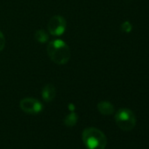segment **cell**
I'll list each match as a JSON object with an SVG mask.
<instances>
[{
	"mask_svg": "<svg viewBox=\"0 0 149 149\" xmlns=\"http://www.w3.org/2000/svg\"><path fill=\"white\" fill-rule=\"evenodd\" d=\"M47 51L49 58L58 65L66 64L71 56L69 47L61 40H54L48 43Z\"/></svg>",
	"mask_w": 149,
	"mask_h": 149,
	"instance_id": "6da1fadb",
	"label": "cell"
},
{
	"mask_svg": "<svg viewBox=\"0 0 149 149\" xmlns=\"http://www.w3.org/2000/svg\"><path fill=\"white\" fill-rule=\"evenodd\" d=\"M82 137L87 149H104L106 147V136L97 128L89 127L84 129Z\"/></svg>",
	"mask_w": 149,
	"mask_h": 149,
	"instance_id": "7a4b0ae2",
	"label": "cell"
},
{
	"mask_svg": "<svg viewBox=\"0 0 149 149\" xmlns=\"http://www.w3.org/2000/svg\"><path fill=\"white\" fill-rule=\"evenodd\" d=\"M117 125L123 131L132 130L136 125V117L133 111L128 108H121L115 114Z\"/></svg>",
	"mask_w": 149,
	"mask_h": 149,
	"instance_id": "3957f363",
	"label": "cell"
},
{
	"mask_svg": "<svg viewBox=\"0 0 149 149\" xmlns=\"http://www.w3.org/2000/svg\"><path fill=\"white\" fill-rule=\"evenodd\" d=\"M47 29L53 36L62 35L66 31V19L60 15L53 16L47 24Z\"/></svg>",
	"mask_w": 149,
	"mask_h": 149,
	"instance_id": "277c9868",
	"label": "cell"
},
{
	"mask_svg": "<svg viewBox=\"0 0 149 149\" xmlns=\"http://www.w3.org/2000/svg\"><path fill=\"white\" fill-rule=\"evenodd\" d=\"M19 106L24 112L28 114H38L43 110L42 104L39 100L32 97L22 99L19 103Z\"/></svg>",
	"mask_w": 149,
	"mask_h": 149,
	"instance_id": "5b68a950",
	"label": "cell"
},
{
	"mask_svg": "<svg viewBox=\"0 0 149 149\" xmlns=\"http://www.w3.org/2000/svg\"><path fill=\"white\" fill-rule=\"evenodd\" d=\"M56 96V90L53 84H47L43 87L41 91V97L47 103L52 102Z\"/></svg>",
	"mask_w": 149,
	"mask_h": 149,
	"instance_id": "8992f818",
	"label": "cell"
},
{
	"mask_svg": "<svg viewBox=\"0 0 149 149\" xmlns=\"http://www.w3.org/2000/svg\"><path fill=\"white\" fill-rule=\"evenodd\" d=\"M97 109L101 114L105 115V116L112 115L115 111L113 104H111L110 102H107V101H102V102L98 103Z\"/></svg>",
	"mask_w": 149,
	"mask_h": 149,
	"instance_id": "52a82bcc",
	"label": "cell"
},
{
	"mask_svg": "<svg viewBox=\"0 0 149 149\" xmlns=\"http://www.w3.org/2000/svg\"><path fill=\"white\" fill-rule=\"evenodd\" d=\"M77 120H78L77 114L76 112L72 111L68 115H67V117L64 118V124H65V125L71 127V126H74V125L77 124Z\"/></svg>",
	"mask_w": 149,
	"mask_h": 149,
	"instance_id": "ba28073f",
	"label": "cell"
},
{
	"mask_svg": "<svg viewBox=\"0 0 149 149\" xmlns=\"http://www.w3.org/2000/svg\"><path fill=\"white\" fill-rule=\"evenodd\" d=\"M34 37H35V40L39 42V43H46L48 41V34L42 29H39L35 32L34 33Z\"/></svg>",
	"mask_w": 149,
	"mask_h": 149,
	"instance_id": "9c48e42d",
	"label": "cell"
},
{
	"mask_svg": "<svg viewBox=\"0 0 149 149\" xmlns=\"http://www.w3.org/2000/svg\"><path fill=\"white\" fill-rule=\"evenodd\" d=\"M121 29L125 33H130L132 29V26L129 21H125L121 25Z\"/></svg>",
	"mask_w": 149,
	"mask_h": 149,
	"instance_id": "30bf717a",
	"label": "cell"
},
{
	"mask_svg": "<svg viewBox=\"0 0 149 149\" xmlns=\"http://www.w3.org/2000/svg\"><path fill=\"white\" fill-rule=\"evenodd\" d=\"M5 46H6V38L4 33L0 31V52L5 48Z\"/></svg>",
	"mask_w": 149,
	"mask_h": 149,
	"instance_id": "8fae6325",
	"label": "cell"
}]
</instances>
